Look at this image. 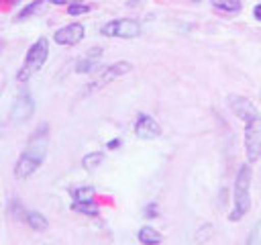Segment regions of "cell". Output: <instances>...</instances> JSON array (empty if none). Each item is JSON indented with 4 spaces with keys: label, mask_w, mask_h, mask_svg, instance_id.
Returning <instances> with one entry per match:
<instances>
[{
    "label": "cell",
    "mask_w": 261,
    "mask_h": 245,
    "mask_svg": "<svg viewBox=\"0 0 261 245\" xmlns=\"http://www.w3.org/2000/svg\"><path fill=\"white\" fill-rule=\"evenodd\" d=\"M47 145H49V131H47V125H43L31 135L24 151L20 153V157L16 161L14 176L18 180L31 178L41 167V163L45 161V155H47Z\"/></svg>",
    "instance_id": "obj_1"
},
{
    "label": "cell",
    "mask_w": 261,
    "mask_h": 245,
    "mask_svg": "<svg viewBox=\"0 0 261 245\" xmlns=\"http://www.w3.org/2000/svg\"><path fill=\"white\" fill-rule=\"evenodd\" d=\"M47 57H49V39H47V37H39V39L29 47V51H27V55H24V61H22L18 74H16V80H18V82H27L31 76H35V74L45 65Z\"/></svg>",
    "instance_id": "obj_2"
},
{
    "label": "cell",
    "mask_w": 261,
    "mask_h": 245,
    "mask_svg": "<svg viewBox=\"0 0 261 245\" xmlns=\"http://www.w3.org/2000/svg\"><path fill=\"white\" fill-rule=\"evenodd\" d=\"M249 188H251V167L245 163V165H241L237 180H234V208L228 214V220H241L245 216V212L249 210V206H251Z\"/></svg>",
    "instance_id": "obj_3"
},
{
    "label": "cell",
    "mask_w": 261,
    "mask_h": 245,
    "mask_svg": "<svg viewBox=\"0 0 261 245\" xmlns=\"http://www.w3.org/2000/svg\"><path fill=\"white\" fill-rule=\"evenodd\" d=\"M245 153L249 163H255L261 157V116L245 122Z\"/></svg>",
    "instance_id": "obj_4"
},
{
    "label": "cell",
    "mask_w": 261,
    "mask_h": 245,
    "mask_svg": "<svg viewBox=\"0 0 261 245\" xmlns=\"http://www.w3.org/2000/svg\"><path fill=\"white\" fill-rule=\"evenodd\" d=\"M100 33L104 37H118V39H133L137 35H141V24L135 18H114L108 20Z\"/></svg>",
    "instance_id": "obj_5"
},
{
    "label": "cell",
    "mask_w": 261,
    "mask_h": 245,
    "mask_svg": "<svg viewBox=\"0 0 261 245\" xmlns=\"http://www.w3.org/2000/svg\"><path fill=\"white\" fill-rule=\"evenodd\" d=\"M130 69H133V63H128V61H116V63H112V65L104 67V69L94 78V84H92L90 88H92V90L102 88V86L110 84L112 80H116V78H120V76L128 74Z\"/></svg>",
    "instance_id": "obj_6"
},
{
    "label": "cell",
    "mask_w": 261,
    "mask_h": 245,
    "mask_svg": "<svg viewBox=\"0 0 261 245\" xmlns=\"http://www.w3.org/2000/svg\"><path fill=\"white\" fill-rule=\"evenodd\" d=\"M84 35H86L84 24H82V22H71V24H65V27L57 29L55 35H53V41H55L57 45H67V47H71V45H77V43L84 39Z\"/></svg>",
    "instance_id": "obj_7"
},
{
    "label": "cell",
    "mask_w": 261,
    "mask_h": 245,
    "mask_svg": "<svg viewBox=\"0 0 261 245\" xmlns=\"http://www.w3.org/2000/svg\"><path fill=\"white\" fill-rule=\"evenodd\" d=\"M135 135L139 139H145V141H151V139H157L161 135V127L157 125V120L149 114H139L137 120H135Z\"/></svg>",
    "instance_id": "obj_8"
},
{
    "label": "cell",
    "mask_w": 261,
    "mask_h": 245,
    "mask_svg": "<svg viewBox=\"0 0 261 245\" xmlns=\"http://www.w3.org/2000/svg\"><path fill=\"white\" fill-rule=\"evenodd\" d=\"M33 110H35V102H33L31 94L29 92H20L18 98L14 100V106H12V118L14 120H24V118H29L33 114Z\"/></svg>",
    "instance_id": "obj_9"
},
{
    "label": "cell",
    "mask_w": 261,
    "mask_h": 245,
    "mask_svg": "<svg viewBox=\"0 0 261 245\" xmlns=\"http://www.w3.org/2000/svg\"><path fill=\"white\" fill-rule=\"evenodd\" d=\"M230 106H232L234 114H237L239 118H243L245 122L251 120V118H255V116H259L257 108H255L247 98H232V100H230Z\"/></svg>",
    "instance_id": "obj_10"
},
{
    "label": "cell",
    "mask_w": 261,
    "mask_h": 245,
    "mask_svg": "<svg viewBox=\"0 0 261 245\" xmlns=\"http://www.w3.org/2000/svg\"><path fill=\"white\" fill-rule=\"evenodd\" d=\"M100 55H102V51H100L98 47L92 49V51H88L86 55H82V57L75 61V71H77V74H88V71H92V69L98 65Z\"/></svg>",
    "instance_id": "obj_11"
},
{
    "label": "cell",
    "mask_w": 261,
    "mask_h": 245,
    "mask_svg": "<svg viewBox=\"0 0 261 245\" xmlns=\"http://www.w3.org/2000/svg\"><path fill=\"white\" fill-rule=\"evenodd\" d=\"M137 237H139V241L143 245H159L163 241V235L157 229H153V227H141Z\"/></svg>",
    "instance_id": "obj_12"
},
{
    "label": "cell",
    "mask_w": 261,
    "mask_h": 245,
    "mask_svg": "<svg viewBox=\"0 0 261 245\" xmlns=\"http://www.w3.org/2000/svg\"><path fill=\"white\" fill-rule=\"evenodd\" d=\"M24 220H27V225H29L31 229H35V231H47V229H49V220H47L41 212H37V210H29V212L24 214Z\"/></svg>",
    "instance_id": "obj_13"
},
{
    "label": "cell",
    "mask_w": 261,
    "mask_h": 245,
    "mask_svg": "<svg viewBox=\"0 0 261 245\" xmlns=\"http://www.w3.org/2000/svg\"><path fill=\"white\" fill-rule=\"evenodd\" d=\"M71 210H73V212H80V214H88V216H96V214H98V206H96L92 200L73 202V204H71Z\"/></svg>",
    "instance_id": "obj_14"
},
{
    "label": "cell",
    "mask_w": 261,
    "mask_h": 245,
    "mask_svg": "<svg viewBox=\"0 0 261 245\" xmlns=\"http://www.w3.org/2000/svg\"><path fill=\"white\" fill-rule=\"evenodd\" d=\"M212 6L222 12H241V0H212Z\"/></svg>",
    "instance_id": "obj_15"
},
{
    "label": "cell",
    "mask_w": 261,
    "mask_h": 245,
    "mask_svg": "<svg viewBox=\"0 0 261 245\" xmlns=\"http://www.w3.org/2000/svg\"><path fill=\"white\" fill-rule=\"evenodd\" d=\"M102 161H104V155H102L100 151H94V153H88V155H84V159H82V165H84V169L92 172V169H96V167H98Z\"/></svg>",
    "instance_id": "obj_16"
},
{
    "label": "cell",
    "mask_w": 261,
    "mask_h": 245,
    "mask_svg": "<svg viewBox=\"0 0 261 245\" xmlns=\"http://www.w3.org/2000/svg\"><path fill=\"white\" fill-rule=\"evenodd\" d=\"M71 198L73 202H86L94 198V188L92 186H82V188H73L71 190Z\"/></svg>",
    "instance_id": "obj_17"
},
{
    "label": "cell",
    "mask_w": 261,
    "mask_h": 245,
    "mask_svg": "<svg viewBox=\"0 0 261 245\" xmlns=\"http://www.w3.org/2000/svg\"><path fill=\"white\" fill-rule=\"evenodd\" d=\"M45 2H47V0H33L31 4H27V6H24V8L20 10V12H18L16 20H24V18L33 16V14H35V12H37V10H39V8H41V6L45 4Z\"/></svg>",
    "instance_id": "obj_18"
},
{
    "label": "cell",
    "mask_w": 261,
    "mask_h": 245,
    "mask_svg": "<svg viewBox=\"0 0 261 245\" xmlns=\"http://www.w3.org/2000/svg\"><path fill=\"white\" fill-rule=\"evenodd\" d=\"M210 237H212V225H210V223H206V225H202V227L196 231L194 241H196L198 245H202V243H206Z\"/></svg>",
    "instance_id": "obj_19"
},
{
    "label": "cell",
    "mask_w": 261,
    "mask_h": 245,
    "mask_svg": "<svg viewBox=\"0 0 261 245\" xmlns=\"http://www.w3.org/2000/svg\"><path fill=\"white\" fill-rule=\"evenodd\" d=\"M90 4H82V2H73V4H69L67 6V14L69 16H77V14H86V12H90Z\"/></svg>",
    "instance_id": "obj_20"
},
{
    "label": "cell",
    "mask_w": 261,
    "mask_h": 245,
    "mask_svg": "<svg viewBox=\"0 0 261 245\" xmlns=\"http://www.w3.org/2000/svg\"><path fill=\"white\" fill-rule=\"evenodd\" d=\"M159 212H157V202H151V204H147L145 206V216L147 218H155Z\"/></svg>",
    "instance_id": "obj_21"
},
{
    "label": "cell",
    "mask_w": 261,
    "mask_h": 245,
    "mask_svg": "<svg viewBox=\"0 0 261 245\" xmlns=\"http://www.w3.org/2000/svg\"><path fill=\"white\" fill-rule=\"evenodd\" d=\"M47 2H51V4H57V6H61V4H73V2H80V0H47Z\"/></svg>",
    "instance_id": "obj_22"
},
{
    "label": "cell",
    "mask_w": 261,
    "mask_h": 245,
    "mask_svg": "<svg viewBox=\"0 0 261 245\" xmlns=\"http://www.w3.org/2000/svg\"><path fill=\"white\" fill-rule=\"evenodd\" d=\"M118 145H120V139H112V141H108V143H106V147H108V149H118Z\"/></svg>",
    "instance_id": "obj_23"
},
{
    "label": "cell",
    "mask_w": 261,
    "mask_h": 245,
    "mask_svg": "<svg viewBox=\"0 0 261 245\" xmlns=\"http://www.w3.org/2000/svg\"><path fill=\"white\" fill-rule=\"evenodd\" d=\"M253 16H255V18L261 22V4H257V6L253 8Z\"/></svg>",
    "instance_id": "obj_24"
},
{
    "label": "cell",
    "mask_w": 261,
    "mask_h": 245,
    "mask_svg": "<svg viewBox=\"0 0 261 245\" xmlns=\"http://www.w3.org/2000/svg\"><path fill=\"white\" fill-rule=\"evenodd\" d=\"M4 2H10V4H14V2H18V0H4Z\"/></svg>",
    "instance_id": "obj_25"
}]
</instances>
